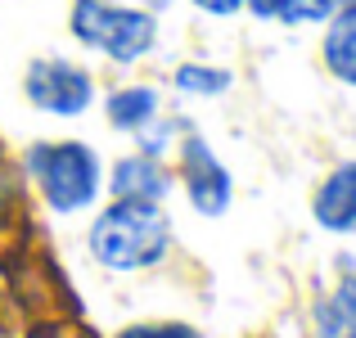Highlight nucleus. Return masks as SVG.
Wrapping results in <instances>:
<instances>
[{
	"mask_svg": "<svg viewBox=\"0 0 356 338\" xmlns=\"http://www.w3.org/2000/svg\"><path fill=\"white\" fill-rule=\"evenodd\" d=\"M172 243H176V225L163 203L108 199L86 225V252L104 271H118V275L163 266Z\"/></svg>",
	"mask_w": 356,
	"mask_h": 338,
	"instance_id": "f257e3e1",
	"label": "nucleus"
},
{
	"mask_svg": "<svg viewBox=\"0 0 356 338\" xmlns=\"http://www.w3.org/2000/svg\"><path fill=\"white\" fill-rule=\"evenodd\" d=\"M18 172L54 217H81L104 194V158L86 140H32Z\"/></svg>",
	"mask_w": 356,
	"mask_h": 338,
	"instance_id": "f03ea898",
	"label": "nucleus"
},
{
	"mask_svg": "<svg viewBox=\"0 0 356 338\" xmlns=\"http://www.w3.org/2000/svg\"><path fill=\"white\" fill-rule=\"evenodd\" d=\"M68 32L81 50L136 68L158 50V14L145 5H122V0H72Z\"/></svg>",
	"mask_w": 356,
	"mask_h": 338,
	"instance_id": "7ed1b4c3",
	"label": "nucleus"
},
{
	"mask_svg": "<svg viewBox=\"0 0 356 338\" xmlns=\"http://www.w3.org/2000/svg\"><path fill=\"white\" fill-rule=\"evenodd\" d=\"M23 95L27 104L45 118H86L90 104H95V77L90 68L63 59V54H41L23 68Z\"/></svg>",
	"mask_w": 356,
	"mask_h": 338,
	"instance_id": "20e7f679",
	"label": "nucleus"
},
{
	"mask_svg": "<svg viewBox=\"0 0 356 338\" xmlns=\"http://www.w3.org/2000/svg\"><path fill=\"white\" fill-rule=\"evenodd\" d=\"M172 154H176L172 176H176V185H181L185 203H190L199 217H226L230 203H235V176H230V167L217 158V149L190 127L176 140Z\"/></svg>",
	"mask_w": 356,
	"mask_h": 338,
	"instance_id": "39448f33",
	"label": "nucleus"
},
{
	"mask_svg": "<svg viewBox=\"0 0 356 338\" xmlns=\"http://www.w3.org/2000/svg\"><path fill=\"white\" fill-rule=\"evenodd\" d=\"M176 176L163 158H149V154H122L118 163L104 167V190L113 199H140V203H167Z\"/></svg>",
	"mask_w": 356,
	"mask_h": 338,
	"instance_id": "423d86ee",
	"label": "nucleus"
},
{
	"mask_svg": "<svg viewBox=\"0 0 356 338\" xmlns=\"http://www.w3.org/2000/svg\"><path fill=\"white\" fill-rule=\"evenodd\" d=\"M312 217L330 234H356V158L325 172L312 194Z\"/></svg>",
	"mask_w": 356,
	"mask_h": 338,
	"instance_id": "0eeeda50",
	"label": "nucleus"
},
{
	"mask_svg": "<svg viewBox=\"0 0 356 338\" xmlns=\"http://www.w3.org/2000/svg\"><path fill=\"white\" fill-rule=\"evenodd\" d=\"M158 113H163V95L149 81H122V86H113L104 95V118L122 136H140Z\"/></svg>",
	"mask_w": 356,
	"mask_h": 338,
	"instance_id": "6e6552de",
	"label": "nucleus"
},
{
	"mask_svg": "<svg viewBox=\"0 0 356 338\" xmlns=\"http://www.w3.org/2000/svg\"><path fill=\"white\" fill-rule=\"evenodd\" d=\"M321 32V63L339 86L356 90V9H334Z\"/></svg>",
	"mask_w": 356,
	"mask_h": 338,
	"instance_id": "1a4fd4ad",
	"label": "nucleus"
},
{
	"mask_svg": "<svg viewBox=\"0 0 356 338\" xmlns=\"http://www.w3.org/2000/svg\"><path fill=\"white\" fill-rule=\"evenodd\" d=\"M316 334L321 338H356V266L325 298H316Z\"/></svg>",
	"mask_w": 356,
	"mask_h": 338,
	"instance_id": "9d476101",
	"label": "nucleus"
},
{
	"mask_svg": "<svg viewBox=\"0 0 356 338\" xmlns=\"http://www.w3.org/2000/svg\"><path fill=\"white\" fill-rule=\"evenodd\" d=\"M172 86L190 99H217L235 86V72L221 68V63H181L172 72Z\"/></svg>",
	"mask_w": 356,
	"mask_h": 338,
	"instance_id": "9b49d317",
	"label": "nucleus"
},
{
	"mask_svg": "<svg viewBox=\"0 0 356 338\" xmlns=\"http://www.w3.org/2000/svg\"><path fill=\"white\" fill-rule=\"evenodd\" d=\"M18 208H23V172L14 167L9 149L0 145V234H5V230H14Z\"/></svg>",
	"mask_w": 356,
	"mask_h": 338,
	"instance_id": "f8f14e48",
	"label": "nucleus"
},
{
	"mask_svg": "<svg viewBox=\"0 0 356 338\" xmlns=\"http://www.w3.org/2000/svg\"><path fill=\"white\" fill-rule=\"evenodd\" d=\"M334 14V0H280L275 5V23L284 27H321Z\"/></svg>",
	"mask_w": 356,
	"mask_h": 338,
	"instance_id": "ddd939ff",
	"label": "nucleus"
},
{
	"mask_svg": "<svg viewBox=\"0 0 356 338\" xmlns=\"http://www.w3.org/2000/svg\"><path fill=\"white\" fill-rule=\"evenodd\" d=\"M113 338H203V334L185 321H140V325H122Z\"/></svg>",
	"mask_w": 356,
	"mask_h": 338,
	"instance_id": "4468645a",
	"label": "nucleus"
},
{
	"mask_svg": "<svg viewBox=\"0 0 356 338\" xmlns=\"http://www.w3.org/2000/svg\"><path fill=\"white\" fill-rule=\"evenodd\" d=\"M199 14H208V18H235L243 14V0H190Z\"/></svg>",
	"mask_w": 356,
	"mask_h": 338,
	"instance_id": "2eb2a0df",
	"label": "nucleus"
},
{
	"mask_svg": "<svg viewBox=\"0 0 356 338\" xmlns=\"http://www.w3.org/2000/svg\"><path fill=\"white\" fill-rule=\"evenodd\" d=\"M275 5L280 0H243V9H248L252 18H261V23H275Z\"/></svg>",
	"mask_w": 356,
	"mask_h": 338,
	"instance_id": "dca6fc26",
	"label": "nucleus"
},
{
	"mask_svg": "<svg viewBox=\"0 0 356 338\" xmlns=\"http://www.w3.org/2000/svg\"><path fill=\"white\" fill-rule=\"evenodd\" d=\"M136 5H145V9H154V14H163V9L172 5V0H136Z\"/></svg>",
	"mask_w": 356,
	"mask_h": 338,
	"instance_id": "f3484780",
	"label": "nucleus"
},
{
	"mask_svg": "<svg viewBox=\"0 0 356 338\" xmlns=\"http://www.w3.org/2000/svg\"><path fill=\"white\" fill-rule=\"evenodd\" d=\"M334 9H356V0H334Z\"/></svg>",
	"mask_w": 356,
	"mask_h": 338,
	"instance_id": "a211bd4d",
	"label": "nucleus"
},
{
	"mask_svg": "<svg viewBox=\"0 0 356 338\" xmlns=\"http://www.w3.org/2000/svg\"><path fill=\"white\" fill-rule=\"evenodd\" d=\"M0 338H5V312H0Z\"/></svg>",
	"mask_w": 356,
	"mask_h": 338,
	"instance_id": "6ab92c4d",
	"label": "nucleus"
}]
</instances>
